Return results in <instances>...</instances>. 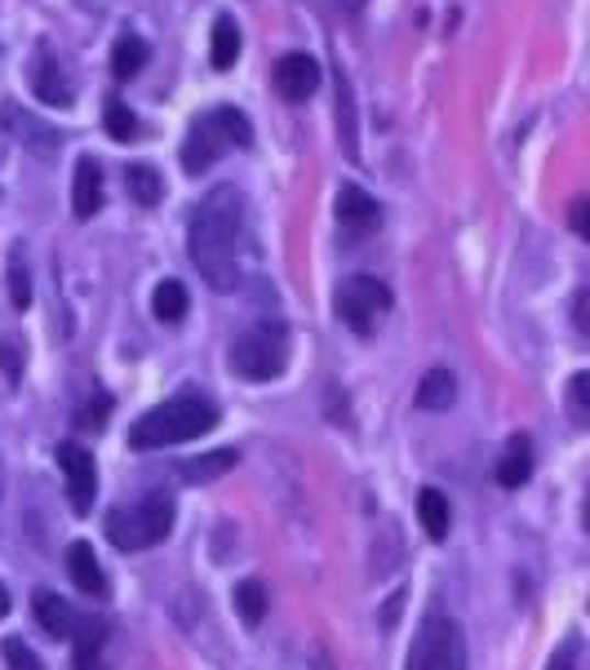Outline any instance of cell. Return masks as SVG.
I'll return each instance as SVG.
<instances>
[{
	"label": "cell",
	"mask_w": 590,
	"mask_h": 670,
	"mask_svg": "<svg viewBox=\"0 0 590 670\" xmlns=\"http://www.w3.org/2000/svg\"><path fill=\"white\" fill-rule=\"evenodd\" d=\"M453 400H457V378H453L448 369H431V373L418 382V409L444 413V409H453Z\"/></svg>",
	"instance_id": "e0dca14e"
},
{
	"label": "cell",
	"mask_w": 590,
	"mask_h": 670,
	"mask_svg": "<svg viewBox=\"0 0 590 670\" xmlns=\"http://www.w3.org/2000/svg\"><path fill=\"white\" fill-rule=\"evenodd\" d=\"M23 365H27V351L14 333H0V369H5L10 382H23Z\"/></svg>",
	"instance_id": "f1b7e54d"
},
{
	"label": "cell",
	"mask_w": 590,
	"mask_h": 670,
	"mask_svg": "<svg viewBox=\"0 0 590 670\" xmlns=\"http://www.w3.org/2000/svg\"><path fill=\"white\" fill-rule=\"evenodd\" d=\"M218 404L187 387L178 395H169L165 404H156L152 413H143L134 426H130V449L138 454H152V449H174V444H187V439H200L218 426Z\"/></svg>",
	"instance_id": "7a4b0ae2"
},
{
	"label": "cell",
	"mask_w": 590,
	"mask_h": 670,
	"mask_svg": "<svg viewBox=\"0 0 590 670\" xmlns=\"http://www.w3.org/2000/svg\"><path fill=\"white\" fill-rule=\"evenodd\" d=\"M58 471L67 480V498H71V511L76 515H89L93 511V493H98V467H93V454L76 439H63L58 444Z\"/></svg>",
	"instance_id": "ba28073f"
},
{
	"label": "cell",
	"mask_w": 590,
	"mask_h": 670,
	"mask_svg": "<svg viewBox=\"0 0 590 670\" xmlns=\"http://www.w3.org/2000/svg\"><path fill=\"white\" fill-rule=\"evenodd\" d=\"M10 608H14V600H10V591H5V582H0V622L10 617Z\"/></svg>",
	"instance_id": "8d00e7d4"
},
{
	"label": "cell",
	"mask_w": 590,
	"mask_h": 670,
	"mask_svg": "<svg viewBox=\"0 0 590 670\" xmlns=\"http://www.w3.org/2000/svg\"><path fill=\"white\" fill-rule=\"evenodd\" d=\"M337 5H342V10H350V14H356V10L365 5V0H337Z\"/></svg>",
	"instance_id": "74e56055"
},
{
	"label": "cell",
	"mask_w": 590,
	"mask_h": 670,
	"mask_svg": "<svg viewBox=\"0 0 590 670\" xmlns=\"http://www.w3.org/2000/svg\"><path fill=\"white\" fill-rule=\"evenodd\" d=\"M235 462H241V454H235V449H218V454H204V458L182 462V480L187 484H209V480L235 471Z\"/></svg>",
	"instance_id": "44dd1931"
},
{
	"label": "cell",
	"mask_w": 590,
	"mask_h": 670,
	"mask_svg": "<svg viewBox=\"0 0 590 670\" xmlns=\"http://www.w3.org/2000/svg\"><path fill=\"white\" fill-rule=\"evenodd\" d=\"M32 613H36V622H41V630H45L49 639H71L76 626H80L76 604H67V600H63L58 591H49V587H36V591H32Z\"/></svg>",
	"instance_id": "7c38bea8"
},
{
	"label": "cell",
	"mask_w": 590,
	"mask_h": 670,
	"mask_svg": "<svg viewBox=\"0 0 590 670\" xmlns=\"http://www.w3.org/2000/svg\"><path fill=\"white\" fill-rule=\"evenodd\" d=\"M333 311L356 338H369L382 324V315L391 311V289L378 276H346L333 293Z\"/></svg>",
	"instance_id": "8992f818"
},
{
	"label": "cell",
	"mask_w": 590,
	"mask_h": 670,
	"mask_svg": "<svg viewBox=\"0 0 590 670\" xmlns=\"http://www.w3.org/2000/svg\"><path fill=\"white\" fill-rule=\"evenodd\" d=\"M418 520H422V528H426L431 541H444V537H448V524H453L448 498H444L439 489H422V493H418Z\"/></svg>",
	"instance_id": "ac0fdd59"
},
{
	"label": "cell",
	"mask_w": 590,
	"mask_h": 670,
	"mask_svg": "<svg viewBox=\"0 0 590 670\" xmlns=\"http://www.w3.org/2000/svg\"><path fill=\"white\" fill-rule=\"evenodd\" d=\"M98 209H102V169L93 156H80L76 182H71V213H76V222H89Z\"/></svg>",
	"instance_id": "9a60e30c"
},
{
	"label": "cell",
	"mask_w": 590,
	"mask_h": 670,
	"mask_svg": "<svg viewBox=\"0 0 590 670\" xmlns=\"http://www.w3.org/2000/svg\"><path fill=\"white\" fill-rule=\"evenodd\" d=\"M231 604H235V613H241L245 626H263V617L271 608V595H267V587L258 578H245V582H235Z\"/></svg>",
	"instance_id": "d6986e66"
},
{
	"label": "cell",
	"mask_w": 590,
	"mask_h": 670,
	"mask_svg": "<svg viewBox=\"0 0 590 670\" xmlns=\"http://www.w3.org/2000/svg\"><path fill=\"white\" fill-rule=\"evenodd\" d=\"M125 187H130V196H134L143 209L160 204V196H165V178H160L152 165H130V174H125Z\"/></svg>",
	"instance_id": "cb8c5ba5"
},
{
	"label": "cell",
	"mask_w": 590,
	"mask_h": 670,
	"mask_svg": "<svg viewBox=\"0 0 590 670\" xmlns=\"http://www.w3.org/2000/svg\"><path fill=\"white\" fill-rule=\"evenodd\" d=\"M67 578L89 600H102L107 595V573H102V565H98V555H93L89 541H71L67 546Z\"/></svg>",
	"instance_id": "4fadbf2b"
},
{
	"label": "cell",
	"mask_w": 590,
	"mask_h": 670,
	"mask_svg": "<svg viewBox=\"0 0 590 670\" xmlns=\"http://www.w3.org/2000/svg\"><path fill=\"white\" fill-rule=\"evenodd\" d=\"M147 58H152V49H147V41L143 36H121L115 41V49H111V71L121 76V80H134L143 67H147Z\"/></svg>",
	"instance_id": "ffe728a7"
},
{
	"label": "cell",
	"mask_w": 590,
	"mask_h": 670,
	"mask_svg": "<svg viewBox=\"0 0 590 670\" xmlns=\"http://www.w3.org/2000/svg\"><path fill=\"white\" fill-rule=\"evenodd\" d=\"M32 89H36V98L49 102V107H71V98H76V89H71L63 63H58L45 45H36V58H32Z\"/></svg>",
	"instance_id": "8fae6325"
},
{
	"label": "cell",
	"mask_w": 590,
	"mask_h": 670,
	"mask_svg": "<svg viewBox=\"0 0 590 670\" xmlns=\"http://www.w3.org/2000/svg\"><path fill=\"white\" fill-rule=\"evenodd\" d=\"M404 600H409L404 591H396V595L387 600V608H382V630H391V626L400 622V608H404Z\"/></svg>",
	"instance_id": "836d02e7"
},
{
	"label": "cell",
	"mask_w": 590,
	"mask_h": 670,
	"mask_svg": "<svg viewBox=\"0 0 590 670\" xmlns=\"http://www.w3.org/2000/svg\"><path fill=\"white\" fill-rule=\"evenodd\" d=\"M107 134L111 138H121V143H130L134 134H138V116L121 102V98H111L107 102Z\"/></svg>",
	"instance_id": "4316f807"
},
{
	"label": "cell",
	"mask_w": 590,
	"mask_h": 670,
	"mask_svg": "<svg viewBox=\"0 0 590 670\" xmlns=\"http://www.w3.org/2000/svg\"><path fill=\"white\" fill-rule=\"evenodd\" d=\"M404 670H466V639H461V626L444 613H431L418 635H413V648H409V661Z\"/></svg>",
	"instance_id": "52a82bcc"
},
{
	"label": "cell",
	"mask_w": 590,
	"mask_h": 670,
	"mask_svg": "<svg viewBox=\"0 0 590 670\" xmlns=\"http://www.w3.org/2000/svg\"><path fill=\"white\" fill-rule=\"evenodd\" d=\"M572 315H577V333H586V293H577V302H572Z\"/></svg>",
	"instance_id": "e575fe53"
},
{
	"label": "cell",
	"mask_w": 590,
	"mask_h": 670,
	"mask_svg": "<svg viewBox=\"0 0 590 670\" xmlns=\"http://www.w3.org/2000/svg\"><path fill=\"white\" fill-rule=\"evenodd\" d=\"M0 657H5L10 670H45V661L36 657V648L23 635H10L5 644H0Z\"/></svg>",
	"instance_id": "484cf974"
},
{
	"label": "cell",
	"mask_w": 590,
	"mask_h": 670,
	"mask_svg": "<svg viewBox=\"0 0 590 670\" xmlns=\"http://www.w3.org/2000/svg\"><path fill=\"white\" fill-rule=\"evenodd\" d=\"M231 147H254V125L241 107H213L187 130L182 143V169L191 178H200L204 169H213Z\"/></svg>",
	"instance_id": "3957f363"
},
{
	"label": "cell",
	"mask_w": 590,
	"mask_h": 670,
	"mask_svg": "<svg viewBox=\"0 0 590 670\" xmlns=\"http://www.w3.org/2000/svg\"><path fill=\"white\" fill-rule=\"evenodd\" d=\"M337 121L346 125V152L360 156V147H356V116H350V89H346L342 76H337Z\"/></svg>",
	"instance_id": "4dcf8cb0"
},
{
	"label": "cell",
	"mask_w": 590,
	"mask_h": 670,
	"mask_svg": "<svg viewBox=\"0 0 590 670\" xmlns=\"http://www.w3.org/2000/svg\"><path fill=\"white\" fill-rule=\"evenodd\" d=\"M337 227L346 236H369V232H378L382 227V204L369 191H360L356 182H346L337 191Z\"/></svg>",
	"instance_id": "9c48e42d"
},
{
	"label": "cell",
	"mask_w": 590,
	"mask_h": 670,
	"mask_svg": "<svg viewBox=\"0 0 590 670\" xmlns=\"http://www.w3.org/2000/svg\"><path fill=\"white\" fill-rule=\"evenodd\" d=\"M5 125H10V130H19L23 138H36V143H32V152H41V156H49V152H54V134H49V130H41L32 116H19V107H10V111H5Z\"/></svg>",
	"instance_id": "83f0119b"
},
{
	"label": "cell",
	"mask_w": 590,
	"mask_h": 670,
	"mask_svg": "<svg viewBox=\"0 0 590 670\" xmlns=\"http://www.w3.org/2000/svg\"><path fill=\"white\" fill-rule=\"evenodd\" d=\"M10 302H14L19 311L32 306V276H27L23 249H10Z\"/></svg>",
	"instance_id": "d4e9b609"
},
{
	"label": "cell",
	"mask_w": 590,
	"mask_h": 670,
	"mask_svg": "<svg viewBox=\"0 0 590 670\" xmlns=\"http://www.w3.org/2000/svg\"><path fill=\"white\" fill-rule=\"evenodd\" d=\"M581 213H586V200H577V204H572V232H581V236H586V217H581Z\"/></svg>",
	"instance_id": "d590c367"
},
{
	"label": "cell",
	"mask_w": 590,
	"mask_h": 670,
	"mask_svg": "<svg viewBox=\"0 0 590 670\" xmlns=\"http://www.w3.org/2000/svg\"><path fill=\"white\" fill-rule=\"evenodd\" d=\"M241 245H245V196L235 187H213L187 227V254L191 267L213 284L218 293L241 289Z\"/></svg>",
	"instance_id": "6da1fadb"
},
{
	"label": "cell",
	"mask_w": 590,
	"mask_h": 670,
	"mask_svg": "<svg viewBox=\"0 0 590 670\" xmlns=\"http://www.w3.org/2000/svg\"><path fill=\"white\" fill-rule=\"evenodd\" d=\"M209 58L218 71L235 67V58H241V27H235V19H226V14L213 19V54Z\"/></svg>",
	"instance_id": "603a6c76"
},
{
	"label": "cell",
	"mask_w": 590,
	"mask_h": 670,
	"mask_svg": "<svg viewBox=\"0 0 590 670\" xmlns=\"http://www.w3.org/2000/svg\"><path fill=\"white\" fill-rule=\"evenodd\" d=\"M107 635H111V626H107V617H85L80 613V626H76V635H71V648H76V670H107V661H102V652H107Z\"/></svg>",
	"instance_id": "5bb4252c"
},
{
	"label": "cell",
	"mask_w": 590,
	"mask_h": 670,
	"mask_svg": "<svg viewBox=\"0 0 590 670\" xmlns=\"http://www.w3.org/2000/svg\"><path fill=\"white\" fill-rule=\"evenodd\" d=\"M111 413V400L107 395H98V404L89 400L80 413H76V426H85V431H102V417Z\"/></svg>",
	"instance_id": "1f68e13d"
},
{
	"label": "cell",
	"mask_w": 590,
	"mask_h": 670,
	"mask_svg": "<svg viewBox=\"0 0 590 670\" xmlns=\"http://www.w3.org/2000/svg\"><path fill=\"white\" fill-rule=\"evenodd\" d=\"M590 373H577L572 382H568V409H572V422L577 426H586L590 422Z\"/></svg>",
	"instance_id": "f546056e"
},
{
	"label": "cell",
	"mask_w": 590,
	"mask_h": 670,
	"mask_svg": "<svg viewBox=\"0 0 590 670\" xmlns=\"http://www.w3.org/2000/svg\"><path fill=\"white\" fill-rule=\"evenodd\" d=\"M577 661H581V639L572 635V639H564V648L550 657V666H546V670H577Z\"/></svg>",
	"instance_id": "d6a6232c"
},
{
	"label": "cell",
	"mask_w": 590,
	"mask_h": 670,
	"mask_svg": "<svg viewBox=\"0 0 590 670\" xmlns=\"http://www.w3.org/2000/svg\"><path fill=\"white\" fill-rule=\"evenodd\" d=\"M187 284L182 280H160L156 284V293H152V315L160 320V324H178L182 315H187Z\"/></svg>",
	"instance_id": "7402d4cb"
},
{
	"label": "cell",
	"mask_w": 590,
	"mask_h": 670,
	"mask_svg": "<svg viewBox=\"0 0 590 670\" xmlns=\"http://www.w3.org/2000/svg\"><path fill=\"white\" fill-rule=\"evenodd\" d=\"M271 80H276V93H280L285 102H307V98L320 89V67H315V58H307V54H285V58L276 63Z\"/></svg>",
	"instance_id": "30bf717a"
},
{
	"label": "cell",
	"mask_w": 590,
	"mask_h": 670,
	"mask_svg": "<svg viewBox=\"0 0 590 670\" xmlns=\"http://www.w3.org/2000/svg\"><path fill=\"white\" fill-rule=\"evenodd\" d=\"M528 476H533V449H528L524 435H515V439L506 444L502 462H498V484H502V489H520V484H528Z\"/></svg>",
	"instance_id": "2e32d148"
},
{
	"label": "cell",
	"mask_w": 590,
	"mask_h": 670,
	"mask_svg": "<svg viewBox=\"0 0 590 670\" xmlns=\"http://www.w3.org/2000/svg\"><path fill=\"white\" fill-rule=\"evenodd\" d=\"M0 489H5V484H0Z\"/></svg>",
	"instance_id": "f35d334b"
},
{
	"label": "cell",
	"mask_w": 590,
	"mask_h": 670,
	"mask_svg": "<svg viewBox=\"0 0 590 670\" xmlns=\"http://www.w3.org/2000/svg\"><path fill=\"white\" fill-rule=\"evenodd\" d=\"M231 373L245 382H271L289 369V324L285 320H258L231 343Z\"/></svg>",
	"instance_id": "5b68a950"
},
{
	"label": "cell",
	"mask_w": 590,
	"mask_h": 670,
	"mask_svg": "<svg viewBox=\"0 0 590 670\" xmlns=\"http://www.w3.org/2000/svg\"><path fill=\"white\" fill-rule=\"evenodd\" d=\"M174 520H178V502L169 493H143L138 502H125V506H115L107 511V541L115 550H152L160 546L169 533H174Z\"/></svg>",
	"instance_id": "277c9868"
}]
</instances>
